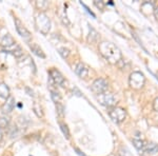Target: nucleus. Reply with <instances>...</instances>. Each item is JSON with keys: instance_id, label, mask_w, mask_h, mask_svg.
<instances>
[{"instance_id": "1", "label": "nucleus", "mask_w": 158, "mask_h": 156, "mask_svg": "<svg viewBox=\"0 0 158 156\" xmlns=\"http://www.w3.org/2000/svg\"><path fill=\"white\" fill-rule=\"evenodd\" d=\"M99 52L109 62L117 63L121 60V52L114 43L110 41H102L99 43Z\"/></svg>"}, {"instance_id": "2", "label": "nucleus", "mask_w": 158, "mask_h": 156, "mask_svg": "<svg viewBox=\"0 0 158 156\" xmlns=\"http://www.w3.org/2000/svg\"><path fill=\"white\" fill-rule=\"evenodd\" d=\"M35 24L40 33L47 35L51 30V20L44 13H38L35 17Z\"/></svg>"}, {"instance_id": "3", "label": "nucleus", "mask_w": 158, "mask_h": 156, "mask_svg": "<svg viewBox=\"0 0 158 156\" xmlns=\"http://www.w3.org/2000/svg\"><path fill=\"white\" fill-rule=\"evenodd\" d=\"M146 77L141 72H133L129 77V84L134 90H140L143 88Z\"/></svg>"}, {"instance_id": "4", "label": "nucleus", "mask_w": 158, "mask_h": 156, "mask_svg": "<svg viewBox=\"0 0 158 156\" xmlns=\"http://www.w3.org/2000/svg\"><path fill=\"white\" fill-rule=\"evenodd\" d=\"M109 116L111 117V119L116 124L123 121L127 117V112L124 109L120 108V107H113L110 108L109 110Z\"/></svg>"}, {"instance_id": "5", "label": "nucleus", "mask_w": 158, "mask_h": 156, "mask_svg": "<svg viewBox=\"0 0 158 156\" xmlns=\"http://www.w3.org/2000/svg\"><path fill=\"white\" fill-rule=\"evenodd\" d=\"M108 88H109V83L104 78H97L91 86V90L95 94H97V95L106 93Z\"/></svg>"}, {"instance_id": "6", "label": "nucleus", "mask_w": 158, "mask_h": 156, "mask_svg": "<svg viewBox=\"0 0 158 156\" xmlns=\"http://www.w3.org/2000/svg\"><path fill=\"white\" fill-rule=\"evenodd\" d=\"M97 100L99 101V103L102 104L104 107H108V108H113L115 107L116 103V98L113 94L111 93H102L100 95H97Z\"/></svg>"}, {"instance_id": "7", "label": "nucleus", "mask_w": 158, "mask_h": 156, "mask_svg": "<svg viewBox=\"0 0 158 156\" xmlns=\"http://www.w3.org/2000/svg\"><path fill=\"white\" fill-rule=\"evenodd\" d=\"M15 25H16V30L17 32L19 33V35L21 36L23 39L27 41V43L30 44V41H31V38H32V35H31V33L29 32V30L27 29V27H24V24L22 23L20 20L17 18V17H15Z\"/></svg>"}, {"instance_id": "8", "label": "nucleus", "mask_w": 158, "mask_h": 156, "mask_svg": "<svg viewBox=\"0 0 158 156\" xmlns=\"http://www.w3.org/2000/svg\"><path fill=\"white\" fill-rule=\"evenodd\" d=\"M50 76H51L52 81L55 84L63 86V84H64V77H63L62 74H61L59 71L56 70V69H52V70L50 71Z\"/></svg>"}, {"instance_id": "9", "label": "nucleus", "mask_w": 158, "mask_h": 156, "mask_svg": "<svg viewBox=\"0 0 158 156\" xmlns=\"http://www.w3.org/2000/svg\"><path fill=\"white\" fill-rule=\"evenodd\" d=\"M74 71L80 78H86L89 75V68L82 62L76 63L74 66Z\"/></svg>"}, {"instance_id": "10", "label": "nucleus", "mask_w": 158, "mask_h": 156, "mask_svg": "<svg viewBox=\"0 0 158 156\" xmlns=\"http://www.w3.org/2000/svg\"><path fill=\"white\" fill-rule=\"evenodd\" d=\"M0 44L3 48H11L12 47H14V45L16 44V42H15L14 38H13L9 33H6L3 36L0 37Z\"/></svg>"}, {"instance_id": "11", "label": "nucleus", "mask_w": 158, "mask_h": 156, "mask_svg": "<svg viewBox=\"0 0 158 156\" xmlns=\"http://www.w3.org/2000/svg\"><path fill=\"white\" fill-rule=\"evenodd\" d=\"M14 107H15V98L10 96L9 98L6 99L3 107H2V111H3V113H11L13 111V109H14Z\"/></svg>"}, {"instance_id": "12", "label": "nucleus", "mask_w": 158, "mask_h": 156, "mask_svg": "<svg viewBox=\"0 0 158 156\" xmlns=\"http://www.w3.org/2000/svg\"><path fill=\"white\" fill-rule=\"evenodd\" d=\"M30 48L32 50V52L34 53L35 55L39 56V57H41V58H45V55H44V53H43L42 48H40L37 43H32V42H31L30 43Z\"/></svg>"}, {"instance_id": "13", "label": "nucleus", "mask_w": 158, "mask_h": 156, "mask_svg": "<svg viewBox=\"0 0 158 156\" xmlns=\"http://www.w3.org/2000/svg\"><path fill=\"white\" fill-rule=\"evenodd\" d=\"M0 97L3 99H7L10 97V89L4 82L0 83Z\"/></svg>"}, {"instance_id": "14", "label": "nucleus", "mask_w": 158, "mask_h": 156, "mask_svg": "<svg viewBox=\"0 0 158 156\" xmlns=\"http://www.w3.org/2000/svg\"><path fill=\"white\" fill-rule=\"evenodd\" d=\"M144 151L150 154H155V153H158V145L155 144V142H150L149 145H146V149Z\"/></svg>"}, {"instance_id": "15", "label": "nucleus", "mask_w": 158, "mask_h": 156, "mask_svg": "<svg viewBox=\"0 0 158 156\" xmlns=\"http://www.w3.org/2000/svg\"><path fill=\"white\" fill-rule=\"evenodd\" d=\"M133 145H134V147L136 148V150L140 153L143 152L144 149H146V147H144V145H143V141H142L141 139H134Z\"/></svg>"}, {"instance_id": "16", "label": "nucleus", "mask_w": 158, "mask_h": 156, "mask_svg": "<svg viewBox=\"0 0 158 156\" xmlns=\"http://www.w3.org/2000/svg\"><path fill=\"white\" fill-rule=\"evenodd\" d=\"M51 97H52L53 101H54L55 103H58V102H60L61 100V96H60L59 92L53 90V89H51Z\"/></svg>"}, {"instance_id": "17", "label": "nucleus", "mask_w": 158, "mask_h": 156, "mask_svg": "<svg viewBox=\"0 0 158 156\" xmlns=\"http://www.w3.org/2000/svg\"><path fill=\"white\" fill-rule=\"evenodd\" d=\"M98 39V33L93 27H90V34H89V41L94 42Z\"/></svg>"}, {"instance_id": "18", "label": "nucleus", "mask_w": 158, "mask_h": 156, "mask_svg": "<svg viewBox=\"0 0 158 156\" xmlns=\"http://www.w3.org/2000/svg\"><path fill=\"white\" fill-rule=\"evenodd\" d=\"M59 126H60L61 131H62V133H63V135H64V136L69 139V138H70V132H69L68 126L63 124V122H59Z\"/></svg>"}, {"instance_id": "19", "label": "nucleus", "mask_w": 158, "mask_h": 156, "mask_svg": "<svg viewBox=\"0 0 158 156\" xmlns=\"http://www.w3.org/2000/svg\"><path fill=\"white\" fill-rule=\"evenodd\" d=\"M58 52H59V54L61 55V57L64 58V59H65V58H68L69 55H70V51H69L68 48H64V47L58 48Z\"/></svg>"}, {"instance_id": "20", "label": "nucleus", "mask_w": 158, "mask_h": 156, "mask_svg": "<svg viewBox=\"0 0 158 156\" xmlns=\"http://www.w3.org/2000/svg\"><path fill=\"white\" fill-rule=\"evenodd\" d=\"M118 156H133L132 153L124 147H121L118 151Z\"/></svg>"}, {"instance_id": "21", "label": "nucleus", "mask_w": 158, "mask_h": 156, "mask_svg": "<svg viewBox=\"0 0 158 156\" xmlns=\"http://www.w3.org/2000/svg\"><path fill=\"white\" fill-rule=\"evenodd\" d=\"M36 6L39 7L40 10H44L49 6V3L47 1H37L36 2Z\"/></svg>"}, {"instance_id": "22", "label": "nucleus", "mask_w": 158, "mask_h": 156, "mask_svg": "<svg viewBox=\"0 0 158 156\" xmlns=\"http://www.w3.org/2000/svg\"><path fill=\"white\" fill-rule=\"evenodd\" d=\"M56 108H57V112L58 114H59V116L63 117V111H64V108H63V106L60 103V102H58V103H56Z\"/></svg>"}, {"instance_id": "23", "label": "nucleus", "mask_w": 158, "mask_h": 156, "mask_svg": "<svg viewBox=\"0 0 158 156\" xmlns=\"http://www.w3.org/2000/svg\"><path fill=\"white\" fill-rule=\"evenodd\" d=\"M9 124V118L6 117H1L0 118V128H6Z\"/></svg>"}, {"instance_id": "24", "label": "nucleus", "mask_w": 158, "mask_h": 156, "mask_svg": "<svg viewBox=\"0 0 158 156\" xmlns=\"http://www.w3.org/2000/svg\"><path fill=\"white\" fill-rule=\"evenodd\" d=\"M80 4H81V6H82L83 7H85V11H86V12H88V13H89V14H90V15H92V16H93V17H94V18H96V15H95V14H94V13H93V12H92V11H91V10H90V9H89V7H88V6H85V3H82V2H80Z\"/></svg>"}, {"instance_id": "25", "label": "nucleus", "mask_w": 158, "mask_h": 156, "mask_svg": "<svg viewBox=\"0 0 158 156\" xmlns=\"http://www.w3.org/2000/svg\"><path fill=\"white\" fill-rule=\"evenodd\" d=\"M94 3H95V6L98 7L99 10H102L103 9V6H104V3L102 1H94Z\"/></svg>"}, {"instance_id": "26", "label": "nucleus", "mask_w": 158, "mask_h": 156, "mask_svg": "<svg viewBox=\"0 0 158 156\" xmlns=\"http://www.w3.org/2000/svg\"><path fill=\"white\" fill-rule=\"evenodd\" d=\"M153 108H154L155 111L158 112V97L157 98H155L154 102H153Z\"/></svg>"}, {"instance_id": "27", "label": "nucleus", "mask_w": 158, "mask_h": 156, "mask_svg": "<svg viewBox=\"0 0 158 156\" xmlns=\"http://www.w3.org/2000/svg\"><path fill=\"white\" fill-rule=\"evenodd\" d=\"M154 15H155V18L158 20V6H156L154 9Z\"/></svg>"}, {"instance_id": "28", "label": "nucleus", "mask_w": 158, "mask_h": 156, "mask_svg": "<svg viewBox=\"0 0 158 156\" xmlns=\"http://www.w3.org/2000/svg\"><path fill=\"white\" fill-rule=\"evenodd\" d=\"M75 151H76V152H77V154H78L79 156H85V154H83L82 152H81V151H79L78 149H75Z\"/></svg>"}, {"instance_id": "29", "label": "nucleus", "mask_w": 158, "mask_h": 156, "mask_svg": "<svg viewBox=\"0 0 158 156\" xmlns=\"http://www.w3.org/2000/svg\"><path fill=\"white\" fill-rule=\"evenodd\" d=\"M1 138H2V132H1V130H0V140H1Z\"/></svg>"}]
</instances>
